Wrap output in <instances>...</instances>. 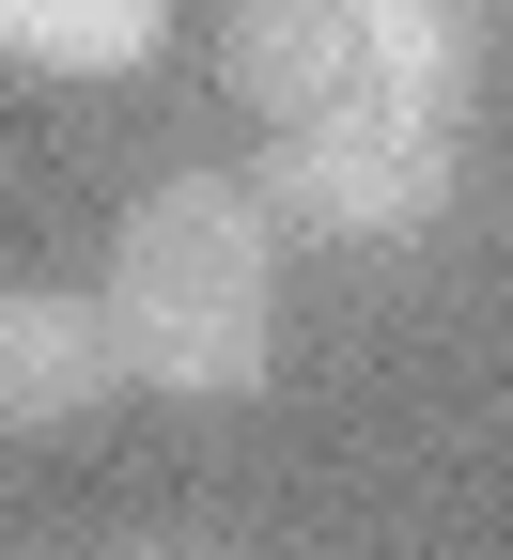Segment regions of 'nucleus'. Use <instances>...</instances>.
Instances as JSON below:
<instances>
[{
    "instance_id": "obj_1",
    "label": "nucleus",
    "mask_w": 513,
    "mask_h": 560,
    "mask_svg": "<svg viewBox=\"0 0 513 560\" xmlns=\"http://www.w3.org/2000/svg\"><path fill=\"white\" fill-rule=\"evenodd\" d=\"M109 327H125V389L249 405L265 359H280V202H265V172L140 187V219L109 249Z\"/></svg>"
},
{
    "instance_id": "obj_2",
    "label": "nucleus",
    "mask_w": 513,
    "mask_h": 560,
    "mask_svg": "<svg viewBox=\"0 0 513 560\" xmlns=\"http://www.w3.org/2000/svg\"><path fill=\"white\" fill-rule=\"evenodd\" d=\"M265 202L327 249H420L467 202V109H312L265 140Z\"/></svg>"
},
{
    "instance_id": "obj_3",
    "label": "nucleus",
    "mask_w": 513,
    "mask_h": 560,
    "mask_svg": "<svg viewBox=\"0 0 513 560\" xmlns=\"http://www.w3.org/2000/svg\"><path fill=\"white\" fill-rule=\"evenodd\" d=\"M94 405H125V327H109V296L0 280V436H79Z\"/></svg>"
},
{
    "instance_id": "obj_4",
    "label": "nucleus",
    "mask_w": 513,
    "mask_h": 560,
    "mask_svg": "<svg viewBox=\"0 0 513 560\" xmlns=\"http://www.w3.org/2000/svg\"><path fill=\"white\" fill-rule=\"evenodd\" d=\"M218 79H234L265 125L374 109V79H358V32H342V0H234V32H218Z\"/></svg>"
},
{
    "instance_id": "obj_5",
    "label": "nucleus",
    "mask_w": 513,
    "mask_h": 560,
    "mask_svg": "<svg viewBox=\"0 0 513 560\" xmlns=\"http://www.w3.org/2000/svg\"><path fill=\"white\" fill-rule=\"evenodd\" d=\"M342 32H358L374 109H467L482 79V0H342Z\"/></svg>"
},
{
    "instance_id": "obj_6",
    "label": "nucleus",
    "mask_w": 513,
    "mask_h": 560,
    "mask_svg": "<svg viewBox=\"0 0 513 560\" xmlns=\"http://www.w3.org/2000/svg\"><path fill=\"white\" fill-rule=\"evenodd\" d=\"M0 47L47 79H140L172 47V0H0Z\"/></svg>"
}]
</instances>
